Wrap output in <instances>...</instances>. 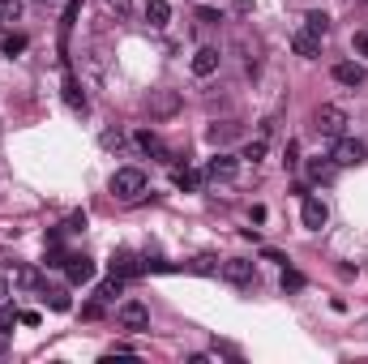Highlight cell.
Here are the masks:
<instances>
[{
    "label": "cell",
    "mask_w": 368,
    "mask_h": 364,
    "mask_svg": "<svg viewBox=\"0 0 368 364\" xmlns=\"http://www.w3.org/2000/svg\"><path fill=\"white\" fill-rule=\"evenodd\" d=\"M330 159L339 163V168H360V163L368 159V142H360V138H334V150H330Z\"/></svg>",
    "instance_id": "1"
},
{
    "label": "cell",
    "mask_w": 368,
    "mask_h": 364,
    "mask_svg": "<svg viewBox=\"0 0 368 364\" xmlns=\"http://www.w3.org/2000/svg\"><path fill=\"white\" fill-rule=\"evenodd\" d=\"M112 193L124 197V202L142 197V193H146V172H142V168H120V172L112 176Z\"/></svg>",
    "instance_id": "2"
},
{
    "label": "cell",
    "mask_w": 368,
    "mask_h": 364,
    "mask_svg": "<svg viewBox=\"0 0 368 364\" xmlns=\"http://www.w3.org/2000/svg\"><path fill=\"white\" fill-rule=\"evenodd\" d=\"M313 124H317V133H321V138H343V133H347V112H343V108H334V103H325V108H317Z\"/></svg>",
    "instance_id": "3"
},
{
    "label": "cell",
    "mask_w": 368,
    "mask_h": 364,
    "mask_svg": "<svg viewBox=\"0 0 368 364\" xmlns=\"http://www.w3.org/2000/svg\"><path fill=\"white\" fill-rule=\"evenodd\" d=\"M325 219H330V210H325V202H321L317 193H304V197H300V223H304L309 231H321Z\"/></svg>",
    "instance_id": "4"
},
{
    "label": "cell",
    "mask_w": 368,
    "mask_h": 364,
    "mask_svg": "<svg viewBox=\"0 0 368 364\" xmlns=\"http://www.w3.org/2000/svg\"><path fill=\"white\" fill-rule=\"evenodd\" d=\"M206 176H210V180H223V184L236 180V176H240V154H223V150H219V154L206 163Z\"/></svg>",
    "instance_id": "5"
},
{
    "label": "cell",
    "mask_w": 368,
    "mask_h": 364,
    "mask_svg": "<svg viewBox=\"0 0 368 364\" xmlns=\"http://www.w3.org/2000/svg\"><path fill=\"white\" fill-rule=\"evenodd\" d=\"M116 317H120L124 330H146V326H150V309H146L142 300H124V305L116 309Z\"/></svg>",
    "instance_id": "6"
},
{
    "label": "cell",
    "mask_w": 368,
    "mask_h": 364,
    "mask_svg": "<svg viewBox=\"0 0 368 364\" xmlns=\"http://www.w3.org/2000/svg\"><path fill=\"white\" fill-rule=\"evenodd\" d=\"M223 279L227 283H236V287H249L253 283V261H244V257H231V261H223Z\"/></svg>",
    "instance_id": "7"
},
{
    "label": "cell",
    "mask_w": 368,
    "mask_h": 364,
    "mask_svg": "<svg viewBox=\"0 0 368 364\" xmlns=\"http://www.w3.org/2000/svg\"><path fill=\"white\" fill-rule=\"evenodd\" d=\"M219 48H197V56H193V78H214L219 73Z\"/></svg>",
    "instance_id": "8"
},
{
    "label": "cell",
    "mask_w": 368,
    "mask_h": 364,
    "mask_svg": "<svg viewBox=\"0 0 368 364\" xmlns=\"http://www.w3.org/2000/svg\"><path fill=\"white\" fill-rule=\"evenodd\" d=\"M334 82L339 86H364L368 82V73H364V64H355V60H343V64H334Z\"/></svg>",
    "instance_id": "9"
},
{
    "label": "cell",
    "mask_w": 368,
    "mask_h": 364,
    "mask_svg": "<svg viewBox=\"0 0 368 364\" xmlns=\"http://www.w3.org/2000/svg\"><path fill=\"white\" fill-rule=\"evenodd\" d=\"M291 52H295V56H304V60H317V56H321V39L309 35V30L300 26L295 35H291Z\"/></svg>",
    "instance_id": "10"
},
{
    "label": "cell",
    "mask_w": 368,
    "mask_h": 364,
    "mask_svg": "<svg viewBox=\"0 0 368 364\" xmlns=\"http://www.w3.org/2000/svg\"><path fill=\"white\" fill-rule=\"evenodd\" d=\"M334 172H339V163H334L330 154H325V159H321V154H317V159H309V180H313V184H330V180H334Z\"/></svg>",
    "instance_id": "11"
},
{
    "label": "cell",
    "mask_w": 368,
    "mask_h": 364,
    "mask_svg": "<svg viewBox=\"0 0 368 364\" xmlns=\"http://www.w3.org/2000/svg\"><path fill=\"white\" fill-rule=\"evenodd\" d=\"M64 275H69V283H90L94 279V261L90 257H69L64 261Z\"/></svg>",
    "instance_id": "12"
},
{
    "label": "cell",
    "mask_w": 368,
    "mask_h": 364,
    "mask_svg": "<svg viewBox=\"0 0 368 364\" xmlns=\"http://www.w3.org/2000/svg\"><path fill=\"white\" fill-rule=\"evenodd\" d=\"M64 103H69L73 112H86V94H82V86H78V78L64 69Z\"/></svg>",
    "instance_id": "13"
},
{
    "label": "cell",
    "mask_w": 368,
    "mask_h": 364,
    "mask_svg": "<svg viewBox=\"0 0 368 364\" xmlns=\"http://www.w3.org/2000/svg\"><path fill=\"white\" fill-rule=\"evenodd\" d=\"M167 17H172V5H167V0H146V22H150L154 30H163Z\"/></svg>",
    "instance_id": "14"
},
{
    "label": "cell",
    "mask_w": 368,
    "mask_h": 364,
    "mask_svg": "<svg viewBox=\"0 0 368 364\" xmlns=\"http://www.w3.org/2000/svg\"><path fill=\"white\" fill-rule=\"evenodd\" d=\"M304 30H309V35H317V39H325L330 35V17L321 9H313V13H304Z\"/></svg>",
    "instance_id": "15"
},
{
    "label": "cell",
    "mask_w": 368,
    "mask_h": 364,
    "mask_svg": "<svg viewBox=\"0 0 368 364\" xmlns=\"http://www.w3.org/2000/svg\"><path fill=\"white\" fill-rule=\"evenodd\" d=\"M142 266H138V257L133 253H116L112 257V275H120V279H128V275H138Z\"/></svg>",
    "instance_id": "16"
},
{
    "label": "cell",
    "mask_w": 368,
    "mask_h": 364,
    "mask_svg": "<svg viewBox=\"0 0 368 364\" xmlns=\"http://www.w3.org/2000/svg\"><path fill=\"white\" fill-rule=\"evenodd\" d=\"M120 287H124V279H120V275L103 279V283H98V300H116V296H120Z\"/></svg>",
    "instance_id": "17"
},
{
    "label": "cell",
    "mask_w": 368,
    "mask_h": 364,
    "mask_svg": "<svg viewBox=\"0 0 368 364\" xmlns=\"http://www.w3.org/2000/svg\"><path fill=\"white\" fill-rule=\"evenodd\" d=\"M138 146L142 150H150V154H159V159H167V150H163V142L150 133V129H142V133H138Z\"/></svg>",
    "instance_id": "18"
},
{
    "label": "cell",
    "mask_w": 368,
    "mask_h": 364,
    "mask_svg": "<svg viewBox=\"0 0 368 364\" xmlns=\"http://www.w3.org/2000/svg\"><path fill=\"white\" fill-rule=\"evenodd\" d=\"M78 13H82V0H69V5H64V17H60V35H69V30H73Z\"/></svg>",
    "instance_id": "19"
},
{
    "label": "cell",
    "mask_w": 368,
    "mask_h": 364,
    "mask_svg": "<svg viewBox=\"0 0 368 364\" xmlns=\"http://www.w3.org/2000/svg\"><path fill=\"white\" fill-rule=\"evenodd\" d=\"M13 283H17V287H26V291H30V287H39V270L17 266V270H13Z\"/></svg>",
    "instance_id": "20"
},
{
    "label": "cell",
    "mask_w": 368,
    "mask_h": 364,
    "mask_svg": "<svg viewBox=\"0 0 368 364\" xmlns=\"http://www.w3.org/2000/svg\"><path fill=\"white\" fill-rule=\"evenodd\" d=\"M47 305H52L56 313H69V291H64V287H52V291H47Z\"/></svg>",
    "instance_id": "21"
},
{
    "label": "cell",
    "mask_w": 368,
    "mask_h": 364,
    "mask_svg": "<svg viewBox=\"0 0 368 364\" xmlns=\"http://www.w3.org/2000/svg\"><path fill=\"white\" fill-rule=\"evenodd\" d=\"M193 17L202 22V26H219V22H223V13H219V9H210V5H197V9H193Z\"/></svg>",
    "instance_id": "22"
},
{
    "label": "cell",
    "mask_w": 368,
    "mask_h": 364,
    "mask_svg": "<svg viewBox=\"0 0 368 364\" xmlns=\"http://www.w3.org/2000/svg\"><path fill=\"white\" fill-rule=\"evenodd\" d=\"M0 52H5V56L26 52V35H5V39H0Z\"/></svg>",
    "instance_id": "23"
},
{
    "label": "cell",
    "mask_w": 368,
    "mask_h": 364,
    "mask_svg": "<svg viewBox=\"0 0 368 364\" xmlns=\"http://www.w3.org/2000/svg\"><path fill=\"white\" fill-rule=\"evenodd\" d=\"M240 159H253V163H257V159H265V133H261V138H253V142L240 150Z\"/></svg>",
    "instance_id": "24"
},
{
    "label": "cell",
    "mask_w": 368,
    "mask_h": 364,
    "mask_svg": "<svg viewBox=\"0 0 368 364\" xmlns=\"http://www.w3.org/2000/svg\"><path fill=\"white\" fill-rule=\"evenodd\" d=\"M22 17V0H0V22H17Z\"/></svg>",
    "instance_id": "25"
},
{
    "label": "cell",
    "mask_w": 368,
    "mask_h": 364,
    "mask_svg": "<svg viewBox=\"0 0 368 364\" xmlns=\"http://www.w3.org/2000/svg\"><path fill=\"white\" fill-rule=\"evenodd\" d=\"M176 184H180V189H197V184H202V176L189 172V168H180V172H176Z\"/></svg>",
    "instance_id": "26"
},
{
    "label": "cell",
    "mask_w": 368,
    "mask_h": 364,
    "mask_svg": "<svg viewBox=\"0 0 368 364\" xmlns=\"http://www.w3.org/2000/svg\"><path fill=\"white\" fill-rule=\"evenodd\" d=\"M189 270H197V275H214V270H219V261H214V257H197Z\"/></svg>",
    "instance_id": "27"
},
{
    "label": "cell",
    "mask_w": 368,
    "mask_h": 364,
    "mask_svg": "<svg viewBox=\"0 0 368 364\" xmlns=\"http://www.w3.org/2000/svg\"><path fill=\"white\" fill-rule=\"evenodd\" d=\"M283 287H287V291H300V287H304V275H295V270H283Z\"/></svg>",
    "instance_id": "28"
},
{
    "label": "cell",
    "mask_w": 368,
    "mask_h": 364,
    "mask_svg": "<svg viewBox=\"0 0 368 364\" xmlns=\"http://www.w3.org/2000/svg\"><path fill=\"white\" fill-rule=\"evenodd\" d=\"M17 321V309H9V305H0V335H5V330Z\"/></svg>",
    "instance_id": "29"
},
{
    "label": "cell",
    "mask_w": 368,
    "mask_h": 364,
    "mask_svg": "<svg viewBox=\"0 0 368 364\" xmlns=\"http://www.w3.org/2000/svg\"><path fill=\"white\" fill-rule=\"evenodd\" d=\"M283 163H287V168H295V163H300V146H295V142H287V150H283Z\"/></svg>",
    "instance_id": "30"
},
{
    "label": "cell",
    "mask_w": 368,
    "mask_h": 364,
    "mask_svg": "<svg viewBox=\"0 0 368 364\" xmlns=\"http://www.w3.org/2000/svg\"><path fill=\"white\" fill-rule=\"evenodd\" d=\"M223 138H231V124H223V129H219V124H214V129H210V142H214V146H219V142H223Z\"/></svg>",
    "instance_id": "31"
},
{
    "label": "cell",
    "mask_w": 368,
    "mask_h": 364,
    "mask_svg": "<svg viewBox=\"0 0 368 364\" xmlns=\"http://www.w3.org/2000/svg\"><path fill=\"white\" fill-rule=\"evenodd\" d=\"M17 321H22V326H39V313H35V309H26V313H17Z\"/></svg>",
    "instance_id": "32"
},
{
    "label": "cell",
    "mask_w": 368,
    "mask_h": 364,
    "mask_svg": "<svg viewBox=\"0 0 368 364\" xmlns=\"http://www.w3.org/2000/svg\"><path fill=\"white\" fill-rule=\"evenodd\" d=\"M108 5H112L116 13H128V9H133V0H108Z\"/></svg>",
    "instance_id": "33"
},
{
    "label": "cell",
    "mask_w": 368,
    "mask_h": 364,
    "mask_svg": "<svg viewBox=\"0 0 368 364\" xmlns=\"http://www.w3.org/2000/svg\"><path fill=\"white\" fill-rule=\"evenodd\" d=\"M355 52H364V56H368V35H355Z\"/></svg>",
    "instance_id": "34"
},
{
    "label": "cell",
    "mask_w": 368,
    "mask_h": 364,
    "mask_svg": "<svg viewBox=\"0 0 368 364\" xmlns=\"http://www.w3.org/2000/svg\"><path fill=\"white\" fill-rule=\"evenodd\" d=\"M0 300H5V279H0Z\"/></svg>",
    "instance_id": "35"
},
{
    "label": "cell",
    "mask_w": 368,
    "mask_h": 364,
    "mask_svg": "<svg viewBox=\"0 0 368 364\" xmlns=\"http://www.w3.org/2000/svg\"><path fill=\"white\" fill-rule=\"evenodd\" d=\"M35 5H56V0H35Z\"/></svg>",
    "instance_id": "36"
}]
</instances>
